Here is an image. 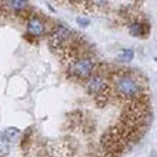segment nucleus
<instances>
[{
	"label": "nucleus",
	"instance_id": "nucleus-5",
	"mask_svg": "<svg viewBox=\"0 0 157 157\" xmlns=\"http://www.w3.org/2000/svg\"><path fill=\"white\" fill-rule=\"evenodd\" d=\"M133 57H134V52L130 49H124L121 50L119 53V56H117V59H119V62H123V63H128L132 62Z\"/></svg>",
	"mask_w": 157,
	"mask_h": 157
},
{
	"label": "nucleus",
	"instance_id": "nucleus-7",
	"mask_svg": "<svg viewBox=\"0 0 157 157\" xmlns=\"http://www.w3.org/2000/svg\"><path fill=\"white\" fill-rule=\"evenodd\" d=\"M69 34V29L67 27H64V26H59V29L54 32L53 34V39H56L57 41H62L66 39V36Z\"/></svg>",
	"mask_w": 157,
	"mask_h": 157
},
{
	"label": "nucleus",
	"instance_id": "nucleus-10",
	"mask_svg": "<svg viewBox=\"0 0 157 157\" xmlns=\"http://www.w3.org/2000/svg\"><path fill=\"white\" fill-rule=\"evenodd\" d=\"M141 30H143V26L140 23H134V25L130 26V34L132 36H140Z\"/></svg>",
	"mask_w": 157,
	"mask_h": 157
},
{
	"label": "nucleus",
	"instance_id": "nucleus-12",
	"mask_svg": "<svg viewBox=\"0 0 157 157\" xmlns=\"http://www.w3.org/2000/svg\"><path fill=\"white\" fill-rule=\"evenodd\" d=\"M91 2H93L94 4H97V6H103V4L106 3L107 0H91Z\"/></svg>",
	"mask_w": 157,
	"mask_h": 157
},
{
	"label": "nucleus",
	"instance_id": "nucleus-3",
	"mask_svg": "<svg viewBox=\"0 0 157 157\" xmlns=\"http://www.w3.org/2000/svg\"><path fill=\"white\" fill-rule=\"evenodd\" d=\"M27 32L33 36H41L44 33V25L37 17H30L27 21Z\"/></svg>",
	"mask_w": 157,
	"mask_h": 157
},
{
	"label": "nucleus",
	"instance_id": "nucleus-2",
	"mask_svg": "<svg viewBox=\"0 0 157 157\" xmlns=\"http://www.w3.org/2000/svg\"><path fill=\"white\" fill-rule=\"evenodd\" d=\"M93 70V63L89 59H82L71 66V73L78 77H89Z\"/></svg>",
	"mask_w": 157,
	"mask_h": 157
},
{
	"label": "nucleus",
	"instance_id": "nucleus-8",
	"mask_svg": "<svg viewBox=\"0 0 157 157\" xmlns=\"http://www.w3.org/2000/svg\"><path fill=\"white\" fill-rule=\"evenodd\" d=\"M9 4L13 10H21V9L26 7L27 0H9Z\"/></svg>",
	"mask_w": 157,
	"mask_h": 157
},
{
	"label": "nucleus",
	"instance_id": "nucleus-4",
	"mask_svg": "<svg viewBox=\"0 0 157 157\" xmlns=\"http://www.w3.org/2000/svg\"><path fill=\"white\" fill-rule=\"evenodd\" d=\"M103 86H104V80H103V77H100V76H96V77L90 78V82L87 84V87H89V90H90L91 93L100 91L103 89Z\"/></svg>",
	"mask_w": 157,
	"mask_h": 157
},
{
	"label": "nucleus",
	"instance_id": "nucleus-9",
	"mask_svg": "<svg viewBox=\"0 0 157 157\" xmlns=\"http://www.w3.org/2000/svg\"><path fill=\"white\" fill-rule=\"evenodd\" d=\"M9 143L7 141V139L4 137V134H0V153H3V154H6V153H9Z\"/></svg>",
	"mask_w": 157,
	"mask_h": 157
},
{
	"label": "nucleus",
	"instance_id": "nucleus-1",
	"mask_svg": "<svg viewBox=\"0 0 157 157\" xmlns=\"http://www.w3.org/2000/svg\"><path fill=\"white\" fill-rule=\"evenodd\" d=\"M116 87H117V90H119L120 94L127 96V97L134 96L137 93V84H136V82H134L133 78H130V77H121L119 82H117Z\"/></svg>",
	"mask_w": 157,
	"mask_h": 157
},
{
	"label": "nucleus",
	"instance_id": "nucleus-11",
	"mask_svg": "<svg viewBox=\"0 0 157 157\" xmlns=\"http://www.w3.org/2000/svg\"><path fill=\"white\" fill-rule=\"evenodd\" d=\"M77 23L80 26H83V27H86V26H89L90 20H89V19H86V17H78V19H77Z\"/></svg>",
	"mask_w": 157,
	"mask_h": 157
},
{
	"label": "nucleus",
	"instance_id": "nucleus-6",
	"mask_svg": "<svg viewBox=\"0 0 157 157\" xmlns=\"http://www.w3.org/2000/svg\"><path fill=\"white\" fill-rule=\"evenodd\" d=\"M19 136H20V130H17V128H14V127L7 128L6 133H4V137L7 139L9 143H10V141H16L17 139H19Z\"/></svg>",
	"mask_w": 157,
	"mask_h": 157
}]
</instances>
